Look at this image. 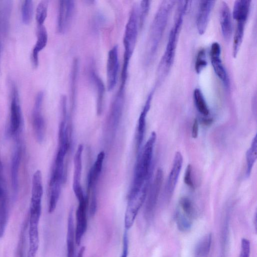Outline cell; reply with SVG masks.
<instances>
[{
	"instance_id": "1",
	"label": "cell",
	"mask_w": 257,
	"mask_h": 257,
	"mask_svg": "<svg viewBox=\"0 0 257 257\" xmlns=\"http://www.w3.org/2000/svg\"><path fill=\"white\" fill-rule=\"evenodd\" d=\"M175 3L174 1H163L156 12L150 27L147 43L145 55L147 64H150L156 56Z\"/></svg>"
},
{
	"instance_id": "2",
	"label": "cell",
	"mask_w": 257,
	"mask_h": 257,
	"mask_svg": "<svg viewBox=\"0 0 257 257\" xmlns=\"http://www.w3.org/2000/svg\"><path fill=\"white\" fill-rule=\"evenodd\" d=\"M156 140V134L155 132H153L142 151L139 152L130 193L139 190L146 183L150 182L153 152Z\"/></svg>"
},
{
	"instance_id": "3",
	"label": "cell",
	"mask_w": 257,
	"mask_h": 257,
	"mask_svg": "<svg viewBox=\"0 0 257 257\" xmlns=\"http://www.w3.org/2000/svg\"><path fill=\"white\" fill-rule=\"evenodd\" d=\"M139 28V6L134 5L126 24L123 43L124 48L122 69L128 70L130 59L137 42Z\"/></svg>"
},
{
	"instance_id": "4",
	"label": "cell",
	"mask_w": 257,
	"mask_h": 257,
	"mask_svg": "<svg viewBox=\"0 0 257 257\" xmlns=\"http://www.w3.org/2000/svg\"><path fill=\"white\" fill-rule=\"evenodd\" d=\"M183 22L174 21L162 59L159 63L157 73L159 80H161L168 74L174 62L179 34Z\"/></svg>"
},
{
	"instance_id": "5",
	"label": "cell",
	"mask_w": 257,
	"mask_h": 257,
	"mask_svg": "<svg viewBox=\"0 0 257 257\" xmlns=\"http://www.w3.org/2000/svg\"><path fill=\"white\" fill-rule=\"evenodd\" d=\"M149 184H145L136 192L129 193L124 214V227L126 230L133 226L139 211L147 198Z\"/></svg>"
},
{
	"instance_id": "6",
	"label": "cell",
	"mask_w": 257,
	"mask_h": 257,
	"mask_svg": "<svg viewBox=\"0 0 257 257\" xmlns=\"http://www.w3.org/2000/svg\"><path fill=\"white\" fill-rule=\"evenodd\" d=\"M23 116L19 92L15 84L12 83L9 127L10 135L15 138L18 137L21 130Z\"/></svg>"
},
{
	"instance_id": "7",
	"label": "cell",
	"mask_w": 257,
	"mask_h": 257,
	"mask_svg": "<svg viewBox=\"0 0 257 257\" xmlns=\"http://www.w3.org/2000/svg\"><path fill=\"white\" fill-rule=\"evenodd\" d=\"M124 87L120 86L110 107L107 121V132L113 136L116 131L121 119L124 103Z\"/></svg>"
},
{
	"instance_id": "8",
	"label": "cell",
	"mask_w": 257,
	"mask_h": 257,
	"mask_svg": "<svg viewBox=\"0 0 257 257\" xmlns=\"http://www.w3.org/2000/svg\"><path fill=\"white\" fill-rule=\"evenodd\" d=\"M44 92H39L36 96L32 110V127L34 135L39 143H42L45 138L46 124L42 112Z\"/></svg>"
},
{
	"instance_id": "9",
	"label": "cell",
	"mask_w": 257,
	"mask_h": 257,
	"mask_svg": "<svg viewBox=\"0 0 257 257\" xmlns=\"http://www.w3.org/2000/svg\"><path fill=\"white\" fill-rule=\"evenodd\" d=\"M163 180V172L159 169L150 186L145 204L144 215L147 220H151L154 216Z\"/></svg>"
},
{
	"instance_id": "10",
	"label": "cell",
	"mask_w": 257,
	"mask_h": 257,
	"mask_svg": "<svg viewBox=\"0 0 257 257\" xmlns=\"http://www.w3.org/2000/svg\"><path fill=\"white\" fill-rule=\"evenodd\" d=\"M43 194L42 176L41 171L38 170L34 173L32 178L29 216L40 217Z\"/></svg>"
},
{
	"instance_id": "11",
	"label": "cell",
	"mask_w": 257,
	"mask_h": 257,
	"mask_svg": "<svg viewBox=\"0 0 257 257\" xmlns=\"http://www.w3.org/2000/svg\"><path fill=\"white\" fill-rule=\"evenodd\" d=\"M105 157L103 151L100 152L97 156L96 159L90 168L87 177V194L90 202H97L96 187L100 177Z\"/></svg>"
},
{
	"instance_id": "12",
	"label": "cell",
	"mask_w": 257,
	"mask_h": 257,
	"mask_svg": "<svg viewBox=\"0 0 257 257\" xmlns=\"http://www.w3.org/2000/svg\"><path fill=\"white\" fill-rule=\"evenodd\" d=\"M75 5L73 1H59L57 19V30L60 34L65 33L72 22Z\"/></svg>"
},
{
	"instance_id": "13",
	"label": "cell",
	"mask_w": 257,
	"mask_h": 257,
	"mask_svg": "<svg viewBox=\"0 0 257 257\" xmlns=\"http://www.w3.org/2000/svg\"><path fill=\"white\" fill-rule=\"evenodd\" d=\"M76 211V227L75 229V239L77 245L81 243L82 238L87 227V210L89 204V198L86 195L79 199Z\"/></svg>"
},
{
	"instance_id": "14",
	"label": "cell",
	"mask_w": 257,
	"mask_h": 257,
	"mask_svg": "<svg viewBox=\"0 0 257 257\" xmlns=\"http://www.w3.org/2000/svg\"><path fill=\"white\" fill-rule=\"evenodd\" d=\"M183 158L179 152L176 153L164 191V200L168 202L175 190L183 165Z\"/></svg>"
},
{
	"instance_id": "15",
	"label": "cell",
	"mask_w": 257,
	"mask_h": 257,
	"mask_svg": "<svg viewBox=\"0 0 257 257\" xmlns=\"http://www.w3.org/2000/svg\"><path fill=\"white\" fill-rule=\"evenodd\" d=\"M119 67L118 47L114 46L108 52L106 63L107 87L108 91L115 87Z\"/></svg>"
},
{
	"instance_id": "16",
	"label": "cell",
	"mask_w": 257,
	"mask_h": 257,
	"mask_svg": "<svg viewBox=\"0 0 257 257\" xmlns=\"http://www.w3.org/2000/svg\"><path fill=\"white\" fill-rule=\"evenodd\" d=\"M22 155V145L17 137L11 164V178L14 197L15 198L19 189V173Z\"/></svg>"
},
{
	"instance_id": "17",
	"label": "cell",
	"mask_w": 257,
	"mask_h": 257,
	"mask_svg": "<svg viewBox=\"0 0 257 257\" xmlns=\"http://www.w3.org/2000/svg\"><path fill=\"white\" fill-rule=\"evenodd\" d=\"M220 54L221 47L219 44L214 42L210 49L211 64L216 75L222 82L224 86L228 88L229 85L228 77L220 58Z\"/></svg>"
},
{
	"instance_id": "18",
	"label": "cell",
	"mask_w": 257,
	"mask_h": 257,
	"mask_svg": "<svg viewBox=\"0 0 257 257\" xmlns=\"http://www.w3.org/2000/svg\"><path fill=\"white\" fill-rule=\"evenodd\" d=\"M83 150V145L82 144L79 145L74 157V172L72 187L77 200H79L85 196L84 194L81 184Z\"/></svg>"
},
{
	"instance_id": "19",
	"label": "cell",
	"mask_w": 257,
	"mask_h": 257,
	"mask_svg": "<svg viewBox=\"0 0 257 257\" xmlns=\"http://www.w3.org/2000/svg\"><path fill=\"white\" fill-rule=\"evenodd\" d=\"M214 1H200L196 19V26L200 35H203L207 28Z\"/></svg>"
},
{
	"instance_id": "20",
	"label": "cell",
	"mask_w": 257,
	"mask_h": 257,
	"mask_svg": "<svg viewBox=\"0 0 257 257\" xmlns=\"http://www.w3.org/2000/svg\"><path fill=\"white\" fill-rule=\"evenodd\" d=\"M153 94L154 90H152L148 95L139 117L136 132V148L138 152H139L143 142L146 130V118L151 107Z\"/></svg>"
},
{
	"instance_id": "21",
	"label": "cell",
	"mask_w": 257,
	"mask_h": 257,
	"mask_svg": "<svg viewBox=\"0 0 257 257\" xmlns=\"http://www.w3.org/2000/svg\"><path fill=\"white\" fill-rule=\"evenodd\" d=\"M219 21L222 36L228 41L231 37L232 24L229 7L225 2H222L220 4Z\"/></svg>"
},
{
	"instance_id": "22",
	"label": "cell",
	"mask_w": 257,
	"mask_h": 257,
	"mask_svg": "<svg viewBox=\"0 0 257 257\" xmlns=\"http://www.w3.org/2000/svg\"><path fill=\"white\" fill-rule=\"evenodd\" d=\"M48 41V33L44 25H37V41L31 54L32 64L34 68L39 65V54L46 46Z\"/></svg>"
},
{
	"instance_id": "23",
	"label": "cell",
	"mask_w": 257,
	"mask_h": 257,
	"mask_svg": "<svg viewBox=\"0 0 257 257\" xmlns=\"http://www.w3.org/2000/svg\"><path fill=\"white\" fill-rule=\"evenodd\" d=\"M40 218L29 217V247L27 257H36L39 243V223Z\"/></svg>"
},
{
	"instance_id": "24",
	"label": "cell",
	"mask_w": 257,
	"mask_h": 257,
	"mask_svg": "<svg viewBox=\"0 0 257 257\" xmlns=\"http://www.w3.org/2000/svg\"><path fill=\"white\" fill-rule=\"evenodd\" d=\"M90 77L96 92V111L98 115H100L103 109L105 86L103 81L94 70L90 72Z\"/></svg>"
},
{
	"instance_id": "25",
	"label": "cell",
	"mask_w": 257,
	"mask_h": 257,
	"mask_svg": "<svg viewBox=\"0 0 257 257\" xmlns=\"http://www.w3.org/2000/svg\"><path fill=\"white\" fill-rule=\"evenodd\" d=\"M74 226L73 211L71 209L69 213L66 237L67 257H75V229Z\"/></svg>"
},
{
	"instance_id": "26",
	"label": "cell",
	"mask_w": 257,
	"mask_h": 257,
	"mask_svg": "<svg viewBox=\"0 0 257 257\" xmlns=\"http://www.w3.org/2000/svg\"><path fill=\"white\" fill-rule=\"evenodd\" d=\"M251 1L248 0H238L234 3L233 10V19L237 22L246 21L247 20Z\"/></svg>"
},
{
	"instance_id": "27",
	"label": "cell",
	"mask_w": 257,
	"mask_h": 257,
	"mask_svg": "<svg viewBox=\"0 0 257 257\" xmlns=\"http://www.w3.org/2000/svg\"><path fill=\"white\" fill-rule=\"evenodd\" d=\"M212 240L211 233L202 237L197 243L194 249V257H208L210 251Z\"/></svg>"
},
{
	"instance_id": "28",
	"label": "cell",
	"mask_w": 257,
	"mask_h": 257,
	"mask_svg": "<svg viewBox=\"0 0 257 257\" xmlns=\"http://www.w3.org/2000/svg\"><path fill=\"white\" fill-rule=\"evenodd\" d=\"M12 2L3 1L0 6V27L4 34L8 33L9 21L12 11Z\"/></svg>"
},
{
	"instance_id": "29",
	"label": "cell",
	"mask_w": 257,
	"mask_h": 257,
	"mask_svg": "<svg viewBox=\"0 0 257 257\" xmlns=\"http://www.w3.org/2000/svg\"><path fill=\"white\" fill-rule=\"evenodd\" d=\"M236 26L233 38L232 55L236 57L239 50L244 35L245 21H237Z\"/></svg>"
},
{
	"instance_id": "30",
	"label": "cell",
	"mask_w": 257,
	"mask_h": 257,
	"mask_svg": "<svg viewBox=\"0 0 257 257\" xmlns=\"http://www.w3.org/2000/svg\"><path fill=\"white\" fill-rule=\"evenodd\" d=\"M9 217V201L8 195L0 198V238L5 232Z\"/></svg>"
},
{
	"instance_id": "31",
	"label": "cell",
	"mask_w": 257,
	"mask_h": 257,
	"mask_svg": "<svg viewBox=\"0 0 257 257\" xmlns=\"http://www.w3.org/2000/svg\"><path fill=\"white\" fill-rule=\"evenodd\" d=\"M257 157V144L256 136L255 135L252 140L250 148L246 153V175L248 177L251 172L253 165L256 160Z\"/></svg>"
},
{
	"instance_id": "32",
	"label": "cell",
	"mask_w": 257,
	"mask_h": 257,
	"mask_svg": "<svg viewBox=\"0 0 257 257\" xmlns=\"http://www.w3.org/2000/svg\"><path fill=\"white\" fill-rule=\"evenodd\" d=\"M178 210L193 220L196 215L195 206L192 201L187 197H182L179 200Z\"/></svg>"
},
{
	"instance_id": "33",
	"label": "cell",
	"mask_w": 257,
	"mask_h": 257,
	"mask_svg": "<svg viewBox=\"0 0 257 257\" xmlns=\"http://www.w3.org/2000/svg\"><path fill=\"white\" fill-rule=\"evenodd\" d=\"M195 104L199 112L204 116L209 114V110L204 97L199 88H196L193 92Z\"/></svg>"
},
{
	"instance_id": "34",
	"label": "cell",
	"mask_w": 257,
	"mask_h": 257,
	"mask_svg": "<svg viewBox=\"0 0 257 257\" xmlns=\"http://www.w3.org/2000/svg\"><path fill=\"white\" fill-rule=\"evenodd\" d=\"M79 69V61L77 59H75L73 61L71 75H70V89L71 96V103L72 107H73L76 97V84L78 72Z\"/></svg>"
},
{
	"instance_id": "35",
	"label": "cell",
	"mask_w": 257,
	"mask_h": 257,
	"mask_svg": "<svg viewBox=\"0 0 257 257\" xmlns=\"http://www.w3.org/2000/svg\"><path fill=\"white\" fill-rule=\"evenodd\" d=\"M175 221L178 229L183 232L189 231L193 224V220L177 210L175 214Z\"/></svg>"
},
{
	"instance_id": "36",
	"label": "cell",
	"mask_w": 257,
	"mask_h": 257,
	"mask_svg": "<svg viewBox=\"0 0 257 257\" xmlns=\"http://www.w3.org/2000/svg\"><path fill=\"white\" fill-rule=\"evenodd\" d=\"M34 4L32 1H23L21 4V15L23 23L29 24L32 20Z\"/></svg>"
},
{
	"instance_id": "37",
	"label": "cell",
	"mask_w": 257,
	"mask_h": 257,
	"mask_svg": "<svg viewBox=\"0 0 257 257\" xmlns=\"http://www.w3.org/2000/svg\"><path fill=\"white\" fill-rule=\"evenodd\" d=\"M48 1H41L36 9V20L38 26L44 25L47 16Z\"/></svg>"
},
{
	"instance_id": "38",
	"label": "cell",
	"mask_w": 257,
	"mask_h": 257,
	"mask_svg": "<svg viewBox=\"0 0 257 257\" xmlns=\"http://www.w3.org/2000/svg\"><path fill=\"white\" fill-rule=\"evenodd\" d=\"M28 220L22 225L19 240L17 248L16 257H24L25 244L26 240V232L28 226Z\"/></svg>"
},
{
	"instance_id": "39",
	"label": "cell",
	"mask_w": 257,
	"mask_h": 257,
	"mask_svg": "<svg viewBox=\"0 0 257 257\" xmlns=\"http://www.w3.org/2000/svg\"><path fill=\"white\" fill-rule=\"evenodd\" d=\"M151 5V1H142L139 6V28H142L143 27L148 14L149 12Z\"/></svg>"
},
{
	"instance_id": "40",
	"label": "cell",
	"mask_w": 257,
	"mask_h": 257,
	"mask_svg": "<svg viewBox=\"0 0 257 257\" xmlns=\"http://www.w3.org/2000/svg\"><path fill=\"white\" fill-rule=\"evenodd\" d=\"M207 62L206 59L205 51L204 49H200L197 53L195 63V70L197 74L200 73L206 67Z\"/></svg>"
},
{
	"instance_id": "41",
	"label": "cell",
	"mask_w": 257,
	"mask_h": 257,
	"mask_svg": "<svg viewBox=\"0 0 257 257\" xmlns=\"http://www.w3.org/2000/svg\"><path fill=\"white\" fill-rule=\"evenodd\" d=\"M250 243L246 238H242L241 242V249L239 257H249Z\"/></svg>"
},
{
	"instance_id": "42",
	"label": "cell",
	"mask_w": 257,
	"mask_h": 257,
	"mask_svg": "<svg viewBox=\"0 0 257 257\" xmlns=\"http://www.w3.org/2000/svg\"><path fill=\"white\" fill-rule=\"evenodd\" d=\"M192 168L191 165L187 166L184 177V182L185 184L192 189L194 188V184L192 179Z\"/></svg>"
},
{
	"instance_id": "43",
	"label": "cell",
	"mask_w": 257,
	"mask_h": 257,
	"mask_svg": "<svg viewBox=\"0 0 257 257\" xmlns=\"http://www.w3.org/2000/svg\"><path fill=\"white\" fill-rule=\"evenodd\" d=\"M122 244V250L120 257H127L128 253V238L126 231H125L123 234Z\"/></svg>"
},
{
	"instance_id": "44",
	"label": "cell",
	"mask_w": 257,
	"mask_h": 257,
	"mask_svg": "<svg viewBox=\"0 0 257 257\" xmlns=\"http://www.w3.org/2000/svg\"><path fill=\"white\" fill-rule=\"evenodd\" d=\"M199 131V123L198 120L195 119L193 122L192 127V131H191V135L192 137L194 139H196L198 137Z\"/></svg>"
},
{
	"instance_id": "45",
	"label": "cell",
	"mask_w": 257,
	"mask_h": 257,
	"mask_svg": "<svg viewBox=\"0 0 257 257\" xmlns=\"http://www.w3.org/2000/svg\"><path fill=\"white\" fill-rule=\"evenodd\" d=\"M85 248L84 246H82L80 248V249L79 251V252L77 254V257H83L84 254V251H85Z\"/></svg>"
},
{
	"instance_id": "46",
	"label": "cell",
	"mask_w": 257,
	"mask_h": 257,
	"mask_svg": "<svg viewBox=\"0 0 257 257\" xmlns=\"http://www.w3.org/2000/svg\"><path fill=\"white\" fill-rule=\"evenodd\" d=\"M1 44H0V58H1Z\"/></svg>"
}]
</instances>
